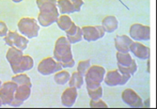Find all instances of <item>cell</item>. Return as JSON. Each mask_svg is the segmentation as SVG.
Returning a JSON list of instances; mask_svg holds the SVG:
<instances>
[{"mask_svg": "<svg viewBox=\"0 0 157 109\" xmlns=\"http://www.w3.org/2000/svg\"><path fill=\"white\" fill-rule=\"evenodd\" d=\"M36 3L40 9L38 22L41 26L46 27L56 23L59 17L56 0H37Z\"/></svg>", "mask_w": 157, "mask_h": 109, "instance_id": "1", "label": "cell"}, {"mask_svg": "<svg viewBox=\"0 0 157 109\" xmlns=\"http://www.w3.org/2000/svg\"><path fill=\"white\" fill-rule=\"evenodd\" d=\"M66 37H60L56 39L54 48V58L59 62L62 68H73L75 62L73 58L72 46Z\"/></svg>", "mask_w": 157, "mask_h": 109, "instance_id": "2", "label": "cell"}, {"mask_svg": "<svg viewBox=\"0 0 157 109\" xmlns=\"http://www.w3.org/2000/svg\"><path fill=\"white\" fill-rule=\"evenodd\" d=\"M105 75V70L102 66H90L85 74L87 88H96L101 86Z\"/></svg>", "mask_w": 157, "mask_h": 109, "instance_id": "3", "label": "cell"}, {"mask_svg": "<svg viewBox=\"0 0 157 109\" xmlns=\"http://www.w3.org/2000/svg\"><path fill=\"white\" fill-rule=\"evenodd\" d=\"M118 70L124 75L132 76L137 71V65L129 53H117Z\"/></svg>", "mask_w": 157, "mask_h": 109, "instance_id": "4", "label": "cell"}, {"mask_svg": "<svg viewBox=\"0 0 157 109\" xmlns=\"http://www.w3.org/2000/svg\"><path fill=\"white\" fill-rule=\"evenodd\" d=\"M18 29L26 38L33 39L38 37L40 26L37 23V20L34 18H28L25 17L22 18L18 23Z\"/></svg>", "mask_w": 157, "mask_h": 109, "instance_id": "5", "label": "cell"}, {"mask_svg": "<svg viewBox=\"0 0 157 109\" xmlns=\"http://www.w3.org/2000/svg\"><path fill=\"white\" fill-rule=\"evenodd\" d=\"M61 64L53 58H46L42 59L38 65V72L42 75H50L61 71Z\"/></svg>", "mask_w": 157, "mask_h": 109, "instance_id": "6", "label": "cell"}, {"mask_svg": "<svg viewBox=\"0 0 157 109\" xmlns=\"http://www.w3.org/2000/svg\"><path fill=\"white\" fill-rule=\"evenodd\" d=\"M4 40L7 43V45L10 46V47H15L18 48L22 51H24L25 49H26L28 43V40L26 38H25L23 35H19L18 32H12V31H9L8 34L4 37Z\"/></svg>", "mask_w": 157, "mask_h": 109, "instance_id": "7", "label": "cell"}, {"mask_svg": "<svg viewBox=\"0 0 157 109\" xmlns=\"http://www.w3.org/2000/svg\"><path fill=\"white\" fill-rule=\"evenodd\" d=\"M131 76L122 74L119 70H114L108 72L104 78L105 85L109 87H116V86H123L128 81L130 80Z\"/></svg>", "mask_w": 157, "mask_h": 109, "instance_id": "8", "label": "cell"}, {"mask_svg": "<svg viewBox=\"0 0 157 109\" xmlns=\"http://www.w3.org/2000/svg\"><path fill=\"white\" fill-rule=\"evenodd\" d=\"M18 88L15 82H6L0 87V100L3 105H10L14 98V93Z\"/></svg>", "mask_w": 157, "mask_h": 109, "instance_id": "9", "label": "cell"}, {"mask_svg": "<svg viewBox=\"0 0 157 109\" xmlns=\"http://www.w3.org/2000/svg\"><path fill=\"white\" fill-rule=\"evenodd\" d=\"M130 38L135 40H149L151 38V28L148 25L134 24L130 27Z\"/></svg>", "mask_w": 157, "mask_h": 109, "instance_id": "10", "label": "cell"}, {"mask_svg": "<svg viewBox=\"0 0 157 109\" xmlns=\"http://www.w3.org/2000/svg\"><path fill=\"white\" fill-rule=\"evenodd\" d=\"M82 34L83 39L87 42H95V40L101 39L105 36V29L102 25L96 26H83Z\"/></svg>", "mask_w": 157, "mask_h": 109, "instance_id": "11", "label": "cell"}, {"mask_svg": "<svg viewBox=\"0 0 157 109\" xmlns=\"http://www.w3.org/2000/svg\"><path fill=\"white\" fill-rule=\"evenodd\" d=\"M121 98H122V101L130 107L140 108V107H143L144 105L143 101L139 97V95L131 88H127L123 90L121 93Z\"/></svg>", "mask_w": 157, "mask_h": 109, "instance_id": "12", "label": "cell"}, {"mask_svg": "<svg viewBox=\"0 0 157 109\" xmlns=\"http://www.w3.org/2000/svg\"><path fill=\"white\" fill-rule=\"evenodd\" d=\"M23 51L18 49V48H15V47H10L8 52H7V55H6V58L8 60V62L10 63V67H11V70H12V73L15 74L16 73V70L17 68L22 60V58H23Z\"/></svg>", "mask_w": 157, "mask_h": 109, "instance_id": "13", "label": "cell"}, {"mask_svg": "<svg viewBox=\"0 0 157 109\" xmlns=\"http://www.w3.org/2000/svg\"><path fill=\"white\" fill-rule=\"evenodd\" d=\"M130 51L135 55L136 58L146 60L150 58V48L148 46H145L140 43L133 42L130 45Z\"/></svg>", "mask_w": 157, "mask_h": 109, "instance_id": "14", "label": "cell"}, {"mask_svg": "<svg viewBox=\"0 0 157 109\" xmlns=\"http://www.w3.org/2000/svg\"><path fill=\"white\" fill-rule=\"evenodd\" d=\"M77 88L70 87L65 89L61 95V103L65 107H72L76 101L77 98Z\"/></svg>", "mask_w": 157, "mask_h": 109, "instance_id": "15", "label": "cell"}, {"mask_svg": "<svg viewBox=\"0 0 157 109\" xmlns=\"http://www.w3.org/2000/svg\"><path fill=\"white\" fill-rule=\"evenodd\" d=\"M133 43V39L126 35L116 36L115 38V47L118 52L121 53H129L130 45Z\"/></svg>", "mask_w": 157, "mask_h": 109, "instance_id": "16", "label": "cell"}, {"mask_svg": "<svg viewBox=\"0 0 157 109\" xmlns=\"http://www.w3.org/2000/svg\"><path fill=\"white\" fill-rule=\"evenodd\" d=\"M66 38L71 43H79L80 40L83 39V34H82V29L79 26L74 24L71 26V28L66 31Z\"/></svg>", "mask_w": 157, "mask_h": 109, "instance_id": "17", "label": "cell"}, {"mask_svg": "<svg viewBox=\"0 0 157 109\" xmlns=\"http://www.w3.org/2000/svg\"><path fill=\"white\" fill-rule=\"evenodd\" d=\"M102 26L104 27V29L105 32L108 33H112L115 30H117L118 26H119V22L117 20V18L113 15H109L106 16L103 19L102 22Z\"/></svg>", "mask_w": 157, "mask_h": 109, "instance_id": "18", "label": "cell"}, {"mask_svg": "<svg viewBox=\"0 0 157 109\" xmlns=\"http://www.w3.org/2000/svg\"><path fill=\"white\" fill-rule=\"evenodd\" d=\"M30 94H31V87L27 85H20L18 86L15 93H14V99L19 100L21 102H25L30 97Z\"/></svg>", "mask_w": 157, "mask_h": 109, "instance_id": "19", "label": "cell"}, {"mask_svg": "<svg viewBox=\"0 0 157 109\" xmlns=\"http://www.w3.org/2000/svg\"><path fill=\"white\" fill-rule=\"evenodd\" d=\"M56 7L59 9V12L61 14H71L75 12V8L71 0H58Z\"/></svg>", "mask_w": 157, "mask_h": 109, "instance_id": "20", "label": "cell"}, {"mask_svg": "<svg viewBox=\"0 0 157 109\" xmlns=\"http://www.w3.org/2000/svg\"><path fill=\"white\" fill-rule=\"evenodd\" d=\"M34 66V61H33V58L30 57V56H23L22 58V60L17 68L16 70V73H22L24 72H26V71H29L31 70Z\"/></svg>", "mask_w": 157, "mask_h": 109, "instance_id": "21", "label": "cell"}, {"mask_svg": "<svg viewBox=\"0 0 157 109\" xmlns=\"http://www.w3.org/2000/svg\"><path fill=\"white\" fill-rule=\"evenodd\" d=\"M56 24H58V26L63 31H67L71 28V26L74 24V22L72 21L68 15H60L56 21Z\"/></svg>", "mask_w": 157, "mask_h": 109, "instance_id": "22", "label": "cell"}, {"mask_svg": "<svg viewBox=\"0 0 157 109\" xmlns=\"http://www.w3.org/2000/svg\"><path fill=\"white\" fill-rule=\"evenodd\" d=\"M84 84V76H82L79 73L75 72L71 75L69 80V85L70 87H73L75 88H80Z\"/></svg>", "mask_w": 157, "mask_h": 109, "instance_id": "23", "label": "cell"}, {"mask_svg": "<svg viewBox=\"0 0 157 109\" xmlns=\"http://www.w3.org/2000/svg\"><path fill=\"white\" fill-rule=\"evenodd\" d=\"M11 81L15 82L18 86H20V85H27V86H29V87L32 88L30 78L28 77L26 74H24V73H17L16 75L12 76Z\"/></svg>", "mask_w": 157, "mask_h": 109, "instance_id": "24", "label": "cell"}, {"mask_svg": "<svg viewBox=\"0 0 157 109\" xmlns=\"http://www.w3.org/2000/svg\"><path fill=\"white\" fill-rule=\"evenodd\" d=\"M70 77H71V74L67 71H59L56 73V75L54 76V79L56 84L65 85L69 82Z\"/></svg>", "mask_w": 157, "mask_h": 109, "instance_id": "25", "label": "cell"}, {"mask_svg": "<svg viewBox=\"0 0 157 109\" xmlns=\"http://www.w3.org/2000/svg\"><path fill=\"white\" fill-rule=\"evenodd\" d=\"M90 100H99L103 97V88L100 86L96 88H87Z\"/></svg>", "mask_w": 157, "mask_h": 109, "instance_id": "26", "label": "cell"}, {"mask_svg": "<svg viewBox=\"0 0 157 109\" xmlns=\"http://www.w3.org/2000/svg\"><path fill=\"white\" fill-rule=\"evenodd\" d=\"M90 67V60H82L78 63L77 66V73H79L82 76H85L86 73L89 70V68Z\"/></svg>", "mask_w": 157, "mask_h": 109, "instance_id": "27", "label": "cell"}, {"mask_svg": "<svg viewBox=\"0 0 157 109\" xmlns=\"http://www.w3.org/2000/svg\"><path fill=\"white\" fill-rule=\"evenodd\" d=\"M90 106L91 108H107L108 107V105L105 102H103L101 99H99V100H90Z\"/></svg>", "mask_w": 157, "mask_h": 109, "instance_id": "28", "label": "cell"}, {"mask_svg": "<svg viewBox=\"0 0 157 109\" xmlns=\"http://www.w3.org/2000/svg\"><path fill=\"white\" fill-rule=\"evenodd\" d=\"M8 32L9 30H8L7 24L4 22L0 21V37H5L8 34Z\"/></svg>", "mask_w": 157, "mask_h": 109, "instance_id": "29", "label": "cell"}, {"mask_svg": "<svg viewBox=\"0 0 157 109\" xmlns=\"http://www.w3.org/2000/svg\"><path fill=\"white\" fill-rule=\"evenodd\" d=\"M24 103V102H21V101H19V100H16V99H14L13 98V100L11 101V103H10V106H12V107H19V106H21L22 104Z\"/></svg>", "mask_w": 157, "mask_h": 109, "instance_id": "30", "label": "cell"}, {"mask_svg": "<svg viewBox=\"0 0 157 109\" xmlns=\"http://www.w3.org/2000/svg\"><path fill=\"white\" fill-rule=\"evenodd\" d=\"M13 2H15V3H19V2H21V1H23V0H12Z\"/></svg>", "mask_w": 157, "mask_h": 109, "instance_id": "31", "label": "cell"}, {"mask_svg": "<svg viewBox=\"0 0 157 109\" xmlns=\"http://www.w3.org/2000/svg\"><path fill=\"white\" fill-rule=\"evenodd\" d=\"M2 105H3V104H2V102H1V100H0V107H1Z\"/></svg>", "mask_w": 157, "mask_h": 109, "instance_id": "32", "label": "cell"}, {"mask_svg": "<svg viewBox=\"0 0 157 109\" xmlns=\"http://www.w3.org/2000/svg\"><path fill=\"white\" fill-rule=\"evenodd\" d=\"M1 85H2V83H1V81H0V87H1Z\"/></svg>", "mask_w": 157, "mask_h": 109, "instance_id": "33", "label": "cell"}]
</instances>
